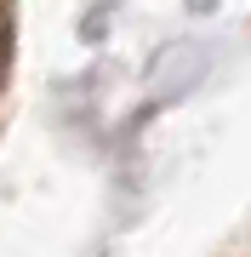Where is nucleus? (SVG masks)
<instances>
[{
  "label": "nucleus",
  "mask_w": 251,
  "mask_h": 257,
  "mask_svg": "<svg viewBox=\"0 0 251 257\" xmlns=\"http://www.w3.org/2000/svg\"><path fill=\"white\" fill-rule=\"evenodd\" d=\"M6 63H12V0H0V86H6Z\"/></svg>",
  "instance_id": "nucleus-1"
}]
</instances>
